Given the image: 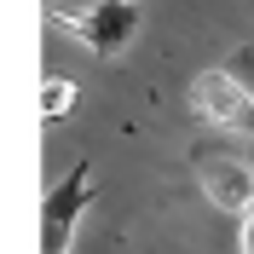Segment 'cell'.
<instances>
[{"instance_id": "1", "label": "cell", "mask_w": 254, "mask_h": 254, "mask_svg": "<svg viewBox=\"0 0 254 254\" xmlns=\"http://www.w3.org/2000/svg\"><path fill=\"white\" fill-rule=\"evenodd\" d=\"M52 23L69 29L93 58H116V52L139 35L144 12H139V0H93L87 12H52Z\"/></svg>"}, {"instance_id": "2", "label": "cell", "mask_w": 254, "mask_h": 254, "mask_svg": "<svg viewBox=\"0 0 254 254\" xmlns=\"http://www.w3.org/2000/svg\"><path fill=\"white\" fill-rule=\"evenodd\" d=\"M190 110L202 116L208 127H225V133H237V139H254V93L225 69V64L196 75V87H190Z\"/></svg>"}, {"instance_id": "3", "label": "cell", "mask_w": 254, "mask_h": 254, "mask_svg": "<svg viewBox=\"0 0 254 254\" xmlns=\"http://www.w3.org/2000/svg\"><path fill=\"white\" fill-rule=\"evenodd\" d=\"M93 162H69V174L47 190V254H69V237H75V220L93 202Z\"/></svg>"}, {"instance_id": "4", "label": "cell", "mask_w": 254, "mask_h": 254, "mask_svg": "<svg viewBox=\"0 0 254 254\" xmlns=\"http://www.w3.org/2000/svg\"><path fill=\"white\" fill-rule=\"evenodd\" d=\"M196 179H202L208 202L225 208V214H249V208H254V162L196 150Z\"/></svg>"}, {"instance_id": "5", "label": "cell", "mask_w": 254, "mask_h": 254, "mask_svg": "<svg viewBox=\"0 0 254 254\" xmlns=\"http://www.w3.org/2000/svg\"><path fill=\"white\" fill-rule=\"evenodd\" d=\"M41 104H47V116H52V122H58V116H69V104H75V81L52 75V81H47V93H41Z\"/></svg>"}, {"instance_id": "6", "label": "cell", "mask_w": 254, "mask_h": 254, "mask_svg": "<svg viewBox=\"0 0 254 254\" xmlns=\"http://www.w3.org/2000/svg\"><path fill=\"white\" fill-rule=\"evenodd\" d=\"M225 69H231V75H237L243 87L254 93V41H249V47H237V52H231V58H225Z\"/></svg>"}, {"instance_id": "7", "label": "cell", "mask_w": 254, "mask_h": 254, "mask_svg": "<svg viewBox=\"0 0 254 254\" xmlns=\"http://www.w3.org/2000/svg\"><path fill=\"white\" fill-rule=\"evenodd\" d=\"M237 220H243V231H237V254H254V208H249V214H237Z\"/></svg>"}]
</instances>
